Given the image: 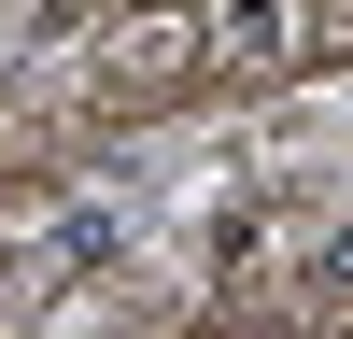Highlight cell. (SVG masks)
I'll list each match as a JSON object with an SVG mask.
<instances>
[{
  "mask_svg": "<svg viewBox=\"0 0 353 339\" xmlns=\"http://www.w3.org/2000/svg\"><path fill=\"white\" fill-rule=\"evenodd\" d=\"M198 28H212V56H241V71H269V56H283V0H212Z\"/></svg>",
  "mask_w": 353,
  "mask_h": 339,
  "instance_id": "obj_1",
  "label": "cell"
},
{
  "mask_svg": "<svg viewBox=\"0 0 353 339\" xmlns=\"http://www.w3.org/2000/svg\"><path fill=\"white\" fill-rule=\"evenodd\" d=\"M99 254H113V212H71V226L43 240V269H99Z\"/></svg>",
  "mask_w": 353,
  "mask_h": 339,
  "instance_id": "obj_2",
  "label": "cell"
},
{
  "mask_svg": "<svg viewBox=\"0 0 353 339\" xmlns=\"http://www.w3.org/2000/svg\"><path fill=\"white\" fill-rule=\"evenodd\" d=\"M311 282H325V297H353V240H325V254H311Z\"/></svg>",
  "mask_w": 353,
  "mask_h": 339,
  "instance_id": "obj_3",
  "label": "cell"
}]
</instances>
